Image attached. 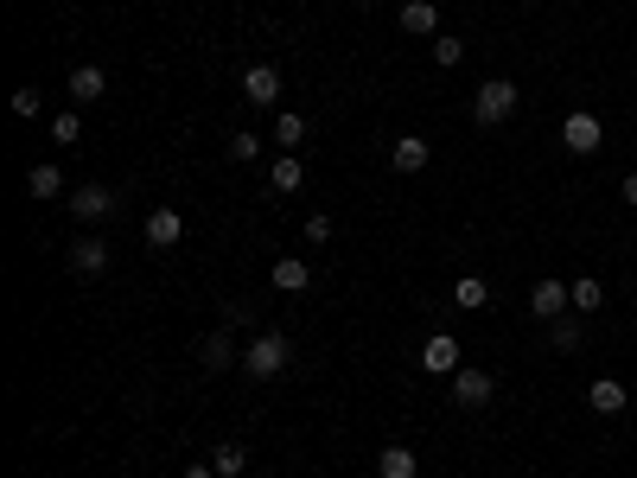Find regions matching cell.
Here are the masks:
<instances>
[{"mask_svg":"<svg viewBox=\"0 0 637 478\" xmlns=\"http://www.w3.org/2000/svg\"><path fill=\"white\" fill-rule=\"evenodd\" d=\"M223 326H230V332H249V326H255V306H249V300H230V306H223Z\"/></svg>","mask_w":637,"mask_h":478,"instance_id":"83f0119b","label":"cell"},{"mask_svg":"<svg viewBox=\"0 0 637 478\" xmlns=\"http://www.w3.org/2000/svg\"><path fill=\"white\" fill-rule=\"evenodd\" d=\"M306 243H332V217H306Z\"/></svg>","mask_w":637,"mask_h":478,"instance_id":"f546056e","label":"cell"},{"mask_svg":"<svg viewBox=\"0 0 637 478\" xmlns=\"http://www.w3.org/2000/svg\"><path fill=\"white\" fill-rule=\"evenodd\" d=\"M510 115H516V83H510V77L478 83V96H472V122H478V128H497V122H510Z\"/></svg>","mask_w":637,"mask_h":478,"instance_id":"7a4b0ae2","label":"cell"},{"mask_svg":"<svg viewBox=\"0 0 637 478\" xmlns=\"http://www.w3.org/2000/svg\"><path fill=\"white\" fill-rule=\"evenodd\" d=\"M268 281H274V294H306V287H313V268H306L300 255H281V262L268 268Z\"/></svg>","mask_w":637,"mask_h":478,"instance_id":"7c38bea8","label":"cell"},{"mask_svg":"<svg viewBox=\"0 0 637 478\" xmlns=\"http://www.w3.org/2000/svg\"><path fill=\"white\" fill-rule=\"evenodd\" d=\"M529 313H536V319L574 313V294H567V281H536V287H529Z\"/></svg>","mask_w":637,"mask_h":478,"instance_id":"ba28073f","label":"cell"},{"mask_svg":"<svg viewBox=\"0 0 637 478\" xmlns=\"http://www.w3.org/2000/svg\"><path fill=\"white\" fill-rule=\"evenodd\" d=\"M402 32H415V39H440V13H434V0H408V7H402Z\"/></svg>","mask_w":637,"mask_h":478,"instance_id":"2e32d148","label":"cell"},{"mask_svg":"<svg viewBox=\"0 0 637 478\" xmlns=\"http://www.w3.org/2000/svg\"><path fill=\"white\" fill-rule=\"evenodd\" d=\"M287 364H294V338L287 332H255L243 345V377H255V383H274Z\"/></svg>","mask_w":637,"mask_h":478,"instance_id":"6da1fadb","label":"cell"},{"mask_svg":"<svg viewBox=\"0 0 637 478\" xmlns=\"http://www.w3.org/2000/svg\"><path fill=\"white\" fill-rule=\"evenodd\" d=\"M179 236H185V217L172 211V204H160V211L147 217V249H172Z\"/></svg>","mask_w":637,"mask_h":478,"instance_id":"5bb4252c","label":"cell"},{"mask_svg":"<svg viewBox=\"0 0 637 478\" xmlns=\"http://www.w3.org/2000/svg\"><path fill=\"white\" fill-rule=\"evenodd\" d=\"M459 58H466V39H453V32H440V39H434V64H440V71H453Z\"/></svg>","mask_w":637,"mask_h":478,"instance_id":"484cf974","label":"cell"},{"mask_svg":"<svg viewBox=\"0 0 637 478\" xmlns=\"http://www.w3.org/2000/svg\"><path fill=\"white\" fill-rule=\"evenodd\" d=\"M185 478H217V466H211V459H192V466H185Z\"/></svg>","mask_w":637,"mask_h":478,"instance_id":"4dcf8cb0","label":"cell"},{"mask_svg":"<svg viewBox=\"0 0 637 478\" xmlns=\"http://www.w3.org/2000/svg\"><path fill=\"white\" fill-rule=\"evenodd\" d=\"M71 268H77V275H102V268H109V243H96V236L71 243Z\"/></svg>","mask_w":637,"mask_h":478,"instance_id":"d6986e66","label":"cell"},{"mask_svg":"<svg viewBox=\"0 0 637 478\" xmlns=\"http://www.w3.org/2000/svg\"><path fill=\"white\" fill-rule=\"evenodd\" d=\"M376 478H421L415 447H383V453H376Z\"/></svg>","mask_w":637,"mask_h":478,"instance_id":"9a60e30c","label":"cell"},{"mask_svg":"<svg viewBox=\"0 0 637 478\" xmlns=\"http://www.w3.org/2000/svg\"><path fill=\"white\" fill-rule=\"evenodd\" d=\"M211 466H217V478H243L249 447H236V440H230V447H217V453H211Z\"/></svg>","mask_w":637,"mask_h":478,"instance_id":"cb8c5ba5","label":"cell"},{"mask_svg":"<svg viewBox=\"0 0 637 478\" xmlns=\"http://www.w3.org/2000/svg\"><path fill=\"white\" fill-rule=\"evenodd\" d=\"M115 204H122V198H115L109 185H77V192H71V217H77V224H102Z\"/></svg>","mask_w":637,"mask_h":478,"instance_id":"5b68a950","label":"cell"},{"mask_svg":"<svg viewBox=\"0 0 637 478\" xmlns=\"http://www.w3.org/2000/svg\"><path fill=\"white\" fill-rule=\"evenodd\" d=\"M421 370H427V377H453V370H459V338L453 332H434L421 345Z\"/></svg>","mask_w":637,"mask_h":478,"instance_id":"52a82bcc","label":"cell"},{"mask_svg":"<svg viewBox=\"0 0 637 478\" xmlns=\"http://www.w3.org/2000/svg\"><path fill=\"white\" fill-rule=\"evenodd\" d=\"M625 402H631V389L618 377H593L587 383V408H593V415H625Z\"/></svg>","mask_w":637,"mask_h":478,"instance_id":"8fae6325","label":"cell"},{"mask_svg":"<svg viewBox=\"0 0 637 478\" xmlns=\"http://www.w3.org/2000/svg\"><path fill=\"white\" fill-rule=\"evenodd\" d=\"M491 396H497V377H491V370H472V364L453 370V402H459V408H485Z\"/></svg>","mask_w":637,"mask_h":478,"instance_id":"3957f363","label":"cell"},{"mask_svg":"<svg viewBox=\"0 0 637 478\" xmlns=\"http://www.w3.org/2000/svg\"><path fill=\"white\" fill-rule=\"evenodd\" d=\"M618 198H625L631 211H637V173H625V185H618Z\"/></svg>","mask_w":637,"mask_h":478,"instance_id":"1f68e13d","label":"cell"},{"mask_svg":"<svg viewBox=\"0 0 637 478\" xmlns=\"http://www.w3.org/2000/svg\"><path fill=\"white\" fill-rule=\"evenodd\" d=\"M561 141H567V153H599L606 128H599V115H593V109H574V115L561 122Z\"/></svg>","mask_w":637,"mask_h":478,"instance_id":"277c9868","label":"cell"},{"mask_svg":"<svg viewBox=\"0 0 637 478\" xmlns=\"http://www.w3.org/2000/svg\"><path fill=\"white\" fill-rule=\"evenodd\" d=\"M567 294H574V313L580 319H593L599 306H606V287H599L593 275H580V281H567Z\"/></svg>","mask_w":637,"mask_h":478,"instance_id":"ffe728a7","label":"cell"},{"mask_svg":"<svg viewBox=\"0 0 637 478\" xmlns=\"http://www.w3.org/2000/svg\"><path fill=\"white\" fill-rule=\"evenodd\" d=\"M548 345H555L561 357H574L580 345H587V319H580V313H561V319H548Z\"/></svg>","mask_w":637,"mask_h":478,"instance_id":"4fadbf2b","label":"cell"},{"mask_svg":"<svg viewBox=\"0 0 637 478\" xmlns=\"http://www.w3.org/2000/svg\"><path fill=\"white\" fill-rule=\"evenodd\" d=\"M13 115L32 122V115H39V90H13Z\"/></svg>","mask_w":637,"mask_h":478,"instance_id":"f1b7e54d","label":"cell"},{"mask_svg":"<svg viewBox=\"0 0 637 478\" xmlns=\"http://www.w3.org/2000/svg\"><path fill=\"white\" fill-rule=\"evenodd\" d=\"M26 192H32V198H58V192H64V173H58L51 160H39V166L26 173Z\"/></svg>","mask_w":637,"mask_h":478,"instance_id":"7402d4cb","label":"cell"},{"mask_svg":"<svg viewBox=\"0 0 637 478\" xmlns=\"http://www.w3.org/2000/svg\"><path fill=\"white\" fill-rule=\"evenodd\" d=\"M223 153H230V160H236V166H249V160H255V153H262V141H255V134L243 128V134H230V147H223Z\"/></svg>","mask_w":637,"mask_h":478,"instance_id":"4316f807","label":"cell"},{"mask_svg":"<svg viewBox=\"0 0 637 478\" xmlns=\"http://www.w3.org/2000/svg\"><path fill=\"white\" fill-rule=\"evenodd\" d=\"M51 141H58V147H77V141H83V115H77V109H64L58 122H51Z\"/></svg>","mask_w":637,"mask_h":478,"instance_id":"d4e9b609","label":"cell"},{"mask_svg":"<svg viewBox=\"0 0 637 478\" xmlns=\"http://www.w3.org/2000/svg\"><path fill=\"white\" fill-rule=\"evenodd\" d=\"M357 7H376V0H357Z\"/></svg>","mask_w":637,"mask_h":478,"instance_id":"d6a6232c","label":"cell"},{"mask_svg":"<svg viewBox=\"0 0 637 478\" xmlns=\"http://www.w3.org/2000/svg\"><path fill=\"white\" fill-rule=\"evenodd\" d=\"M64 90H71V102H77V109H90V102H102V96H109V77H102L96 64H77V71L64 77Z\"/></svg>","mask_w":637,"mask_h":478,"instance_id":"30bf717a","label":"cell"},{"mask_svg":"<svg viewBox=\"0 0 637 478\" xmlns=\"http://www.w3.org/2000/svg\"><path fill=\"white\" fill-rule=\"evenodd\" d=\"M274 141H281V153H300V141H306V115L281 109V115H274Z\"/></svg>","mask_w":637,"mask_h":478,"instance_id":"44dd1931","label":"cell"},{"mask_svg":"<svg viewBox=\"0 0 637 478\" xmlns=\"http://www.w3.org/2000/svg\"><path fill=\"white\" fill-rule=\"evenodd\" d=\"M485 300H491V287L478 281V275H459V281H453V306H466V313H485Z\"/></svg>","mask_w":637,"mask_h":478,"instance_id":"603a6c76","label":"cell"},{"mask_svg":"<svg viewBox=\"0 0 637 478\" xmlns=\"http://www.w3.org/2000/svg\"><path fill=\"white\" fill-rule=\"evenodd\" d=\"M198 364H204V370H230V364H243V345H236V332H230V326L204 332V345H198Z\"/></svg>","mask_w":637,"mask_h":478,"instance_id":"8992f818","label":"cell"},{"mask_svg":"<svg viewBox=\"0 0 637 478\" xmlns=\"http://www.w3.org/2000/svg\"><path fill=\"white\" fill-rule=\"evenodd\" d=\"M306 185V166H300V153H281V160L268 166V192H300Z\"/></svg>","mask_w":637,"mask_h":478,"instance_id":"ac0fdd59","label":"cell"},{"mask_svg":"<svg viewBox=\"0 0 637 478\" xmlns=\"http://www.w3.org/2000/svg\"><path fill=\"white\" fill-rule=\"evenodd\" d=\"M243 96L255 102V109H274V102H281V71H274V64H249V71H243Z\"/></svg>","mask_w":637,"mask_h":478,"instance_id":"9c48e42d","label":"cell"},{"mask_svg":"<svg viewBox=\"0 0 637 478\" xmlns=\"http://www.w3.org/2000/svg\"><path fill=\"white\" fill-rule=\"evenodd\" d=\"M389 160H395V173H421V166L434 160V147H427L421 134H402V141H395V153H389Z\"/></svg>","mask_w":637,"mask_h":478,"instance_id":"e0dca14e","label":"cell"}]
</instances>
